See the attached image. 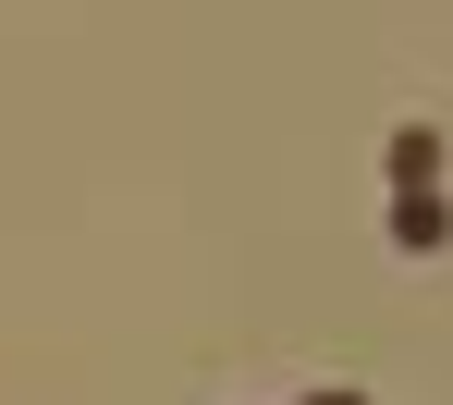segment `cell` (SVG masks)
Returning <instances> with one entry per match:
<instances>
[{"label":"cell","mask_w":453,"mask_h":405,"mask_svg":"<svg viewBox=\"0 0 453 405\" xmlns=\"http://www.w3.org/2000/svg\"><path fill=\"white\" fill-rule=\"evenodd\" d=\"M441 234H453V209H441V197H404V209H392V245H404V258H429Z\"/></svg>","instance_id":"6da1fadb"},{"label":"cell","mask_w":453,"mask_h":405,"mask_svg":"<svg viewBox=\"0 0 453 405\" xmlns=\"http://www.w3.org/2000/svg\"><path fill=\"white\" fill-rule=\"evenodd\" d=\"M319 405H356V393H319Z\"/></svg>","instance_id":"7a4b0ae2"}]
</instances>
